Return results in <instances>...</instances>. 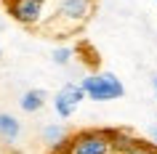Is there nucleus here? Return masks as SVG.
<instances>
[{"mask_svg": "<svg viewBox=\"0 0 157 154\" xmlns=\"http://www.w3.org/2000/svg\"><path fill=\"white\" fill-rule=\"evenodd\" d=\"M93 8L96 0H51V19L40 29L53 37H69L88 24Z\"/></svg>", "mask_w": 157, "mask_h": 154, "instance_id": "nucleus-1", "label": "nucleus"}, {"mask_svg": "<svg viewBox=\"0 0 157 154\" xmlns=\"http://www.w3.org/2000/svg\"><path fill=\"white\" fill-rule=\"evenodd\" d=\"M61 154H115L107 128H85L69 136Z\"/></svg>", "mask_w": 157, "mask_h": 154, "instance_id": "nucleus-2", "label": "nucleus"}, {"mask_svg": "<svg viewBox=\"0 0 157 154\" xmlns=\"http://www.w3.org/2000/svg\"><path fill=\"white\" fill-rule=\"evenodd\" d=\"M6 11L16 24L40 29L51 19V0H6Z\"/></svg>", "mask_w": 157, "mask_h": 154, "instance_id": "nucleus-3", "label": "nucleus"}, {"mask_svg": "<svg viewBox=\"0 0 157 154\" xmlns=\"http://www.w3.org/2000/svg\"><path fill=\"white\" fill-rule=\"evenodd\" d=\"M80 88H83L85 98H91V101H115V98L125 96L123 80H117V74H112V72L88 74V77L80 80Z\"/></svg>", "mask_w": 157, "mask_h": 154, "instance_id": "nucleus-4", "label": "nucleus"}, {"mask_svg": "<svg viewBox=\"0 0 157 154\" xmlns=\"http://www.w3.org/2000/svg\"><path fill=\"white\" fill-rule=\"evenodd\" d=\"M83 101H85V93H83V88H80V82H67V85H61V88L53 93V112H56L61 120H69V117L80 109Z\"/></svg>", "mask_w": 157, "mask_h": 154, "instance_id": "nucleus-5", "label": "nucleus"}, {"mask_svg": "<svg viewBox=\"0 0 157 154\" xmlns=\"http://www.w3.org/2000/svg\"><path fill=\"white\" fill-rule=\"evenodd\" d=\"M40 138H43V144L51 149V154H61L64 144L69 141V133H67V128L61 122H48V125L40 130Z\"/></svg>", "mask_w": 157, "mask_h": 154, "instance_id": "nucleus-6", "label": "nucleus"}, {"mask_svg": "<svg viewBox=\"0 0 157 154\" xmlns=\"http://www.w3.org/2000/svg\"><path fill=\"white\" fill-rule=\"evenodd\" d=\"M45 101H48V93L43 88H29L19 98V109L27 112V114H35V112H40L43 106H45Z\"/></svg>", "mask_w": 157, "mask_h": 154, "instance_id": "nucleus-7", "label": "nucleus"}, {"mask_svg": "<svg viewBox=\"0 0 157 154\" xmlns=\"http://www.w3.org/2000/svg\"><path fill=\"white\" fill-rule=\"evenodd\" d=\"M21 136V122L8 112H0V141L3 144H16Z\"/></svg>", "mask_w": 157, "mask_h": 154, "instance_id": "nucleus-8", "label": "nucleus"}, {"mask_svg": "<svg viewBox=\"0 0 157 154\" xmlns=\"http://www.w3.org/2000/svg\"><path fill=\"white\" fill-rule=\"evenodd\" d=\"M72 56H75V51L69 48V45H59V48H53V53H51L53 64H59V66H67L72 61Z\"/></svg>", "mask_w": 157, "mask_h": 154, "instance_id": "nucleus-9", "label": "nucleus"}, {"mask_svg": "<svg viewBox=\"0 0 157 154\" xmlns=\"http://www.w3.org/2000/svg\"><path fill=\"white\" fill-rule=\"evenodd\" d=\"M120 154H157V146L155 144H144V141L136 138V141H133L125 152H120Z\"/></svg>", "mask_w": 157, "mask_h": 154, "instance_id": "nucleus-10", "label": "nucleus"}, {"mask_svg": "<svg viewBox=\"0 0 157 154\" xmlns=\"http://www.w3.org/2000/svg\"><path fill=\"white\" fill-rule=\"evenodd\" d=\"M152 144L157 146V128H152Z\"/></svg>", "mask_w": 157, "mask_h": 154, "instance_id": "nucleus-11", "label": "nucleus"}, {"mask_svg": "<svg viewBox=\"0 0 157 154\" xmlns=\"http://www.w3.org/2000/svg\"><path fill=\"white\" fill-rule=\"evenodd\" d=\"M155 93H157V74H155Z\"/></svg>", "mask_w": 157, "mask_h": 154, "instance_id": "nucleus-12", "label": "nucleus"}, {"mask_svg": "<svg viewBox=\"0 0 157 154\" xmlns=\"http://www.w3.org/2000/svg\"><path fill=\"white\" fill-rule=\"evenodd\" d=\"M0 58H3V53H0Z\"/></svg>", "mask_w": 157, "mask_h": 154, "instance_id": "nucleus-13", "label": "nucleus"}, {"mask_svg": "<svg viewBox=\"0 0 157 154\" xmlns=\"http://www.w3.org/2000/svg\"><path fill=\"white\" fill-rule=\"evenodd\" d=\"M155 3H157V0H155Z\"/></svg>", "mask_w": 157, "mask_h": 154, "instance_id": "nucleus-14", "label": "nucleus"}]
</instances>
